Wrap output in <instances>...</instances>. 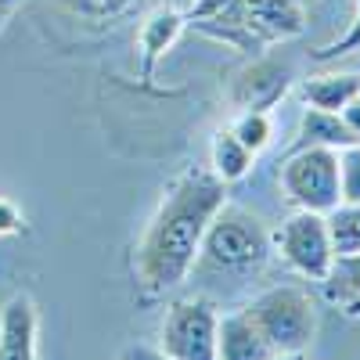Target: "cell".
I'll use <instances>...</instances> for the list:
<instances>
[{"label": "cell", "instance_id": "cell-6", "mask_svg": "<svg viewBox=\"0 0 360 360\" xmlns=\"http://www.w3.org/2000/svg\"><path fill=\"white\" fill-rule=\"evenodd\" d=\"M274 249L278 256L310 281H324L328 270L335 263V249H332V231H328V217L321 213H307V209H295V213L274 231Z\"/></svg>", "mask_w": 360, "mask_h": 360}, {"label": "cell", "instance_id": "cell-10", "mask_svg": "<svg viewBox=\"0 0 360 360\" xmlns=\"http://www.w3.org/2000/svg\"><path fill=\"white\" fill-rule=\"evenodd\" d=\"M285 90H288V72L281 65L256 62L238 76V83L231 90V101L242 105V108H266L270 112V105L278 98H285Z\"/></svg>", "mask_w": 360, "mask_h": 360}, {"label": "cell", "instance_id": "cell-4", "mask_svg": "<svg viewBox=\"0 0 360 360\" xmlns=\"http://www.w3.org/2000/svg\"><path fill=\"white\" fill-rule=\"evenodd\" d=\"M270 252L266 227L238 205H220V213L209 220L202 238V256L224 270H252Z\"/></svg>", "mask_w": 360, "mask_h": 360}, {"label": "cell", "instance_id": "cell-8", "mask_svg": "<svg viewBox=\"0 0 360 360\" xmlns=\"http://www.w3.org/2000/svg\"><path fill=\"white\" fill-rule=\"evenodd\" d=\"M0 360H37V307L29 295H11L0 310Z\"/></svg>", "mask_w": 360, "mask_h": 360}, {"label": "cell", "instance_id": "cell-16", "mask_svg": "<svg viewBox=\"0 0 360 360\" xmlns=\"http://www.w3.org/2000/svg\"><path fill=\"white\" fill-rule=\"evenodd\" d=\"M328 231H332L335 256L360 252V202H339L328 213Z\"/></svg>", "mask_w": 360, "mask_h": 360}, {"label": "cell", "instance_id": "cell-5", "mask_svg": "<svg viewBox=\"0 0 360 360\" xmlns=\"http://www.w3.org/2000/svg\"><path fill=\"white\" fill-rule=\"evenodd\" d=\"M281 191L295 209L328 217L342 202L339 191V152L332 148H295V155L285 159L281 173Z\"/></svg>", "mask_w": 360, "mask_h": 360}, {"label": "cell", "instance_id": "cell-23", "mask_svg": "<svg viewBox=\"0 0 360 360\" xmlns=\"http://www.w3.org/2000/svg\"><path fill=\"white\" fill-rule=\"evenodd\" d=\"M123 360H169V356H162V353L152 349V346H134V349L123 353Z\"/></svg>", "mask_w": 360, "mask_h": 360}, {"label": "cell", "instance_id": "cell-14", "mask_svg": "<svg viewBox=\"0 0 360 360\" xmlns=\"http://www.w3.org/2000/svg\"><path fill=\"white\" fill-rule=\"evenodd\" d=\"M303 98L310 108L321 112H342L353 98H360V76L356 72H328V76H310L303 83Z\"/></svg>", "mask_w": 360, "mask_h": 360}, {"label": "cell", "instance_id": "cell-3", "mask_svg": "<svg viewBox=\"0 0 360 360\" xmlns=\"http://www.w3.org/2000/svg\"><path fill=\"white\" fill-rule=\"evenodd\" d=\"M202 25L227 44L259 51L266 44L299 37L307 22L295 0H231L217 18H209Z\"/></svg>", "mask_w": 360, "mask_h": 360}, {"label": "cell", "instance_id": "cell-9", "mask_svg": "<svg viewBox=\"0 0 360 360\" xmlns=\"http://www.w3.org/2000/svg\"><path fill=\"white\" fill-rule=\"evenodd\" d=\"M278 353L259 335V328L238 310L224 314L217 324V360H274Z\"/></svg>", "mask_w": 360, "mask_h": 360}, {"label": "cell", "instance_id": "cell-13", "mask_svg": "<svg viewBox=\"0 0 360 360\" xmlns=\"http://www.w3.org/2000/svg\"><path fill=\"white\" fill-rule=\"evenodd\" d=\"M321 292L332 307H339L349 317H360V252L335 256L328 278L321 281Z\"/></svg>", "mask_w": 360, "mask_h": 360}, {"label": "cell", "instance_id": "cell-22", "mask_svg": "<svg viewBox=\"0 0 360 360\" xmlns=\"http://www.w3.org/2000/svg\"><path fill=\"white\" fill-rule=\"evenodd\" d=\"M339 115H342V123H346V127H349V130L360 137V98H353V101H349Z\"/></svg>", "mask_w": 360, "mask_h": 360}, {"label": "cell", "instance_id": "cell-19", "mask_svg": "<svg viewBox=\"0 0 360 360\" xmlns=\"http://www.w3.org/2000/svg\"><path fill=\"white\" fill-rule=\"evenodd\" d=\"M339 191L342 202H360V141L339 152Z\"/></svg>", "mask_w": 360, "mask_h": 360}, {"label": "cell", "instance_id": "cell-21", "mask_svg": "<svg viewBox=\"0 0 360 360\" xmlns=\"http://www.w3.org/2000/svg\"><path fill=\"white\" fill-rule=\"evenodd\" d=\"M18 209L11 205V202H4L0 198V234H11V231H18Z\"/></svg>", "mask_w": 360, "mask_h": 360}, {"label": "cell", "instance_id": "cell-24", "mask_svg": "<svg viewBox=\"0 0 360 360\" xmlns=\"http://www.w3.org/2000/svg\"><path fill=\"white\" fill-rule=\"evenodd\" d=\"M274 360H299V356H274Z\"/></svg>", "mask_w": 360, "mask_h": 360}, {"label": "cell", "instance_id": "cell-7", "mask_svg": "<svg viewBox=\"0 0 360 360\" xmlns=\"http://www.w3.org/2000/svg\"><path fill=\"white\" fill-rule=\"evenodd\" d=\"M220 314L209 299H176L166 310L159 353L169 360H217Z\"/></svg>", "mask_w": 360, "mask_h": 360}, {"label": "cell", "instance_id": "cell-18", "mask_svg": "<svg viewBox=\"0 0 360 360\" xmlns=\"http://www.w3.org/2000/svg\"><path fill=\"white\" fill-rule=\"evenodd\" d=\"M353 51H360V0H353V18H349V25H346V33L335 37L332 44L317 47V51H314V62H335V58H346V54H353Z\"/></svg>", "mask_w": 360, "mask_h": 360}, {"label": "cell", "instance_id": "cell-20", "mask_svg": "<svg viewBox=\"0 0 360 360\" xmlns=\"http://www.w3.org/2000/svg\"><path fill=\"white\" fill-rule=\"evenodd\" d=\"M69 4L90 18H112V15H123L134 0H69Z\"/></svg>", "mask_w": 360, "mask_h": 360}, {"label": "cell", "instance_id": "cell-15", "mask_svg": "<svg viewBox=\"0 0 360 360\" xmlns=\"http://www.w3.org/2000/svg\"><path fill=\"white\" fill-rule=\"evenodd\" d=\"M209 159H213V173L224 180V184H234V180H242L252 169V159L256 155L231 130H220L213 137V148H209Z\"/></svg>", "mask_w": 360, "mask_h": 360}, {"label": "cell", "instance_id": "cell-12", "mask_svg": "<svg viewBox=\"0 0 360 360\" xmlns=\"http://www.w3.org/2000/svg\"><path fill=\"white\" fill-rule=\"evenodd\" d=\"M360 137L342 123L339 112L307 108L303 119H299V148H332V152H342V148H349Z\"/></svg>", "mask_w": 360, "mask_h": 360}, {"label": "cell", "instance_id": "cell-2", "mask_svg": "<svg viewBox=\"0 0 360 360\" xmlns=\"http://www.w3.org/2000/svg\"><path fill=\"white\" fill-rule=\"evenodd\" d=\"M242 314L259 328V335L270 342V349L278 356H303V349L317 335V307L310 292L295 285H278L259 292Z\"/></svg>", "mask_w": 360, "mask_h": 360}, {"label": "cell", "instance_id": "cell-11", "mask_svg": "<svg viewBox=\"0 0 360 360\" xmlns=\"http://www.w3.org/2000/svg\"><path fill=\"white\" fill-rule=\"evenodd\" d=\"M180 33H184V15L173 11V8H155L152 15L141 22V29H137V51L144 58V72H152L155 58H162L176 44Z\"/></svg>", "mask_w": 360, "mask_h": 360}, {"label": "cell", "instance_id": "cell-1", "mask_svg": "<svg viewBox=\"0 0 360 360\" xmlns=\"http://www.w3.org/2000/svg\"><path fill=\"white\" fill-rule=\"evenodd\" d=\"M224 188L213 169H188L166 191L137 249V281L144 295H166L191 274L202 256L205 227L227 202Z\"/></svg>", "mask_w": 360, "mask_h": 360}, {"label": "cell", "instance_id": "cell-17", "mask_svg": "<svg viewBox=\"0 0 360 360\" xmlns=\"http://www.w3.org/2000/svg\"><path fill=\"white\" fill-rule=\"evenodd\" d=\"M231 134L242 141L252 155H259L263 148L274 141V123H270V112H266V108H242V115L231 123Z\"/></svg>", "mask_w": 360, "mask_h": 360}, {"label": "cell", "instance_id": "cell-25", "mask_svg": "<svg viewBox=\"0 0 360 360\" xmlns=\"http://www.w3.org/2000/svg\"><path fill=\"white\" fill-rule=\"evenodd\" d=\"M299 360H303V356H299Z\"/></svg>", "mask_w": 360, "mask_h": 360}]
</instances>
